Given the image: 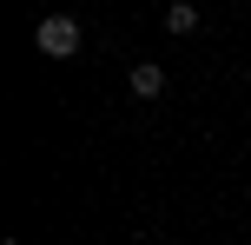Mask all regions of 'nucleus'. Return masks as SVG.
<instances>
[{
    "label": "nucleus",
    "instance_id": "1",
    "mask_svg": "<svg viewBox=\"0 0 251 245\" xmlns=\"http://www.w3.org/2000/svg\"><path fill=\"white\" fill-rule=\"evenodd\" d=\"M33 47L47 53V60H73L79 53V20L73 13H47V20L33 27Z\"/></svg>",
    "mask_w": 251,
    "mask_h": 245
},
{
    "label": "nucleus",
    "instance_id": "2",
    "mask_svg": "<svg viewBox=\"0 0 251 245\" xmlns=\"http://www.w3.org/2000/svg\"><path fill=\"white\" fill-rule=\"evenodd\" d=\"M132 93H139V100H159V93H165V66L159 60H139L132 66Z\"/></svg>",
    "mask_w": 251,
    "mask_h": 245
},
{
    "label": "nucleus",
    "instance_id": "3",
    "mask_svg": "<svg viewBox=\"0 0 251 245\" xmlns=\"http://www.w3.org/2000/svg\"><path fill=\"white\" fill-rule=\"evenodd\" d=\"M165 27H172V33H199V7H185V0L165 7Z\"/></svg>",
    "mask_w": 251,
    "mask_h": 245
},
{
    "label": "nucleus",
    "instance_id": "4",
    "mask_svg": "<svg viewBox=\"0 0 251 245\" xmlns=\"http://www.w3.org/2000/svg\"><path fill=\"white\" fill-rule=\"evenodd\" d=\"M7 245H20V239H7Z\"/></svg>",
    "mask_w": 251,
    "mask_h": 245
}]
</instances>
